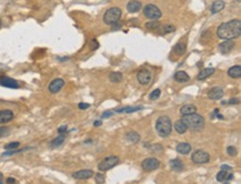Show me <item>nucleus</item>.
Instances as JSON below:
<instances>
[{
    "label": "nucleus",
    "instance_id": "6",
    "mask_svg": "<svg viewBox=\"0 0 241 184\" xmlns=\"http://www.w3.org/2000/svg\"><path fill=\"white\" fill-rule=\"evenodd\" d=\"M143 15L149 19H154L158 20L159 18H161L162 12L160 11V9L154 5H147L143 8Z\"/></svg>",
    "mask_w": 241,
    "mask_h": 184
},
{
    "label": "nucleus",
    "instance_id": "44",
    "mask_svg": "<svg viewBox=\"0 0 241 184\" xmlns=\"http://www.w3.org/2000/svg\"><path fill=\"white\" fill-rule=\"evenodd\" d=\"M102 124V121H96L95 123H93V125L95 126H99V125H101Z\"/></svg>",
    "mask_w": 241,
    "mask_h": 184
},
{
    "label": "nucleus",
    "instance_id": "25",
    "mask_svg": "<svg viewBox=\"0 0 241 184\" xmlns=\"http://www.w3.org/2000/svg\"><path fill=\"white\" fill-rule=\"evenodd\" d=\"M175 130L178 132V133L183 134V133H185V132H187L188 128H187V125H185V122H183L182 120H179V121H177L175 123Z\"/></svg>",
    "mask_w": 241,
    "mask_h": 184
},
{
    "label": "nucleus",
    "instance_id": "23",
    "mask_svg": "<svg viewBox=\"0 0 241 184\" xmlns=\"http://www.w3.org/2000/svg\"><path fill=\"white\" fill-rule=\"evenodd\" d=\"M213 73H215V69L213 68H206V69H203V70H201V71L199 72L198 79L199 80H204Z\"/></svg>",
    "mask_w": 241,
    "mask_h": 184
},
{
    "label": "nucleus",
    "instance_id": "42",
    "mask_svg": "<svg viewBox=\"0 0 241 184\" xmlns=\"http://www.w3.org/2000/svg\"><path fill=\"white\" fill-rule=\"evenodd\" d=\"M221 170H225V171H231V170H232V168H231V166H229V165H225H225L221 166Z\"/></svg>",
    "mask_w": 241,
    "mask_h": 184
},
{
    "label": "nucleus",
    "instance_id": "5",
    "mask_svg": "<svg viewBox=\"0 0 241 184\" xmlns=\"http://www.w3.org/2000/svg\"><path fill=\"white\" fill-rule=\"evenodd\" d=\"M120 159L116 155H110V156H107L103 160H101L98 164V169L99 171L101 172H105V171H108L110 169H112L114 166H116L117 164L119 163Z\"/></svg>",
    "mask_w": 241,
    "mask_h": 184
},
{
    "label": "nucleus",
    "instance_id": "39",
    "mask_svg": "<svg viewBox=\"0 0 241 184\" xmlns=\"http://www.w3.org/2000/svg\"><path fill=\"white\" fill-rule=\"evenodd\" d=\"M79 109H81V110H85V109H88L89 107H90V104H88V103H79Z\"/></svg>",
    "mask_w": 241,
    "mask_h": 184
},
{
    "label": "nucleus",
    "instance_id": "40",
    "mask_svg": "<svg viewBox=\"0 0 241 184\" xmlns=\"http://www.w3.org/2000/svg\"><path fill=\"white\" fill-rule=\"evenodd\" d=\"M114 113L111 112V111H107V112H103L102 113V119H105V118H107V116H111Z\"/></svg>",
    "mask_w": 241,
    "mask_h": 184
},
{
    "label": "nucleus",
    "instance_id": "36",
    "mask_svg": "<svg viewBox=\"0 0 241 184\" xmlns=\"http://www.w3.org/2000/svg\"><path fill=\"white\" fill-rule=\"evenodd\" d=\"M105 181H106V176L103 175L102 173H97L96 174V182L98 184H102L105 183Z\"/></svg>",
    "mask_w": 241,
    "mask_h": 184
},
{
    "label": "nucleus",
    "instance_id": "22",
    "mask_svg": "<svg viewBox=\"0 0 241 184\" xmlns=\"http://www.w3.org/2000/svg\"><path fill=\"white\" fill-rule=\"evenodd\" d=\"M187 50V45L185 42H178L177 45L173 47V52L177 55H182Z\"/></svg>",
    "mask_w": 241,
    "mask_h": 184
},
{
    "label": "nucleus",
    "instance_id": "20",
    "mask_svg": "<svg viewBox=\"0 0 241 184\" xmlns=\"http://www.w3.org/2000/svg\"><path fill=\"white\" fill-rule=\"evenodd\" d=\"M176 150L178 151L179 153H181V154H188L189 152L191 151V145L189 144V143H179V144L177 145V147H176Z\"/></svg>",
    "mask_w": 241,
    "mask_h": 184
},
{
    "label": "nucleus",
    "instance_id": "43",
    "mask_svg": "<svg viewBox=\"0 0 241 184\" xmlns=\"http://www.w3.org/2000/svg\"><path fill=\"white\" fill-rule=\"evenodd\" d=\"M7 183L8 184H15L16 183V180L12 179V177H8V179H7Z\"/></svg>",
    "mask_w": 241,
    "mask_h": 184
},
{
    "label": "nucleus",
    "instance_id": "30",
    "mask_svg": "<svg viewBox=\"0 0 241 184\" xmlns=\"http://www.w3.org/2000/svg\"><path fill=\"white\" fill-rule=\"evenodd\" d=\"M146 28L147 29H151V30H158L160 28V22L159 21H149L146 24Z\"/></svg>",
    "mask_w": 241,
    "mask_h": 184
},
{
    "label": "nucleus",
    "instance_id": "19",
    "mask_svg": "<svg viewBox=\"0 0 241 184\" xmlns=\"http://www.w3.org/2000/svg\"><path fill=\"white\" fill-rule=\"evenodd\" d=\"M228 76L232 79H238L241 77V67L240 66H233L228 70Z\"/></svg>",
    "mask_w": 241,
    "mask_h": 184
},
{
    "label": "nucleus",
    "instance_id": "3",
    "mask_svg": "<svg viewBox=\"0 0 241 184\" xmlns=\"http://www.w3.org/2000/svg\"><path fill=\"white\" fill-rule=\"evenodd\" d=\"M156 130L161 138H167L172 131V123L169 116H160L156 122Z\"/></svg>",
    "mask_w": 241,
    "mask_h": 184
},
{
    "label": "nucleus",
    "instance_id": "1",
    "mask_svg": "<svg viewBox=\"0 0 241 184\" xmlns=\"http://www.w3.org/2000/svg\"><path fill=\"white\" fill-rule=\"evenodd\" d=\"M241 33V21L239 19H233L228 22L220 24L218 27L217 34L220 39L232 40L239 37Z\"/></svg>",
    "mask_w": 241,
    "mask_h": 184
},
{
    "label": "nucleus",
    "instance_id": "4",
    "mask_svg": "<svg viewBox=\"0 0 241 184\" xmlns=\"http://www.w3.org/2000/svg\"><path fill=\"white\" fill-rule=\"evenodd\" d=\"M122 11L118 7H112V8L108 9L103 15V21L105 24H109V26H114V24H117L119 19L121 18Z\"/></svg>",
    "mask_w": 241,
    "mask_h": 184
},
{
    "label": "nucleus",
    "instance_id": "16",
    "mask_svg": "<svg viewBox=\"0 0 241 184\" xmlns=\"http://www.w3.org/2000/svg\"><path fill=\"white\" fill-rule=\"evenodd\" d=\"M141 7H142V5H141L140 1H138V0H131L127 5V10L130 13H136L140 10Z\"/></svg>",
    "mask_w": 241,
    "mask_h": 184
},
{
    "label": "nucleus",
    "instance_id": "29",
    "mask_svg": "<svg viewBox=\"0 0 241 184\" xmlns=\"http://www.w3.org/2000/svg\"><path fill=\"white\" fill-rule=\"evenodd\" d=\"M109 80L112 82V83H118L122 80V73L120 72H112L109 76Z\"/></svg>",
    "mask_w": 241,
    "mask_h": 184
},
{
    "label": "nucleus",
    "instance_id": "34",
    "mask_svg": "<svg viewBox=\"0 0 241 184\" xmlns=\"http://www.w3.org/2000/svg\"><path fill=\"white\" fill-rule=\"evenodd\" d=\"M160 94H161L160 89H156V90H154V91L151 92L150 95H149V98H150V100H157V99L160 97Z\"/></svg>",
    "mask_w": 241,
    "mask_h": 184
},
{
    "label": "nucleus",
    "instance_id": "38",
    "mask_svg": "<svg viewBox=\"0 0 241 184\" xmlns=\"http://www.w3.org/2000/svg\"><path fill=\"white\" fill-rule=\"evenodd\" d=\"M67 130H68V126H67V125H61L60 128L58 129V133L65 134L67 132Z\"/></svg>",
    "mask_w": 241,
    "mask_h": 184
},
{
    "label": "nucleus",
    "instance_id": "31",
    "mask_svg": "<svg viewBox=\"0 0 241 184\" xmlns=\"http://www.w3.org/2000/svg\"><path fill=\"white\" fill-rule=\"evenodd\" d=\"M228 173H229V172H227L225 170H221L220 172H218V174H217V181H219V182L225 181L227 176H228Z\"/></svg>",
    "mask_w": 241,
    "mask_h": 184
},
{
    "label": "nucleus",
    "instance_id": "24",
    "mask_svg": "<svg viewBox=\"0 0 241 184\" xmlns=\"http://www.w3.org/2000/svg\"><path fill=\"white\" fill-rule=\"evenodd\" d=\"M65 140H66V135L65 134H60L59 137H57V138H55V139L52 140L50 142V147H60L62 143L65 142Z\"/></svg>",
    "mask_w": 241,
    "mask_h": 184
},
{
    "label": "nucleus",
    "instance_id": "35",
    "mask_svg": "<svg viewBox=\"0 0 241 184\" xmlns=\"http://www.w3.org/2000/svg\"><path fill=\"white\" fill-rule=\"evenodd\" d=\"M19 145H20L19 142H11V143H8V144H6L5 149L6 150H16V149L19 147Z\"/></svg>",
    "mask_w": 241,
    "mask_h": 184
},
{
    "label": "nucleus",
    "instance_id": "13",
    "mask_svg": "<svg viewBox=\"0 0 241 184\" xmlns=\"http://www.w3.org/2000/svg\"><path fill=\"white\" fill-rule=\"evenodd\" d=\"M223 94H225V92L220 87H215L208 91V97L211 100H219L223 97Z\"/></svg>",
    "mask_w": 241,
    "mask_h": 184
},
{
    "label": "nucleus",
    "instance_id": "12",
    "mask_svg": "<svg viewBox=\"0 0 241 184\" xmlns=\"http://www.w3.org/2000/svg\"><path fill=\"white\" fill-rule=\"evenodd\" d=\"M93 175V171L92 170H88V169H85V170H79V171L74 172L72 174L74 179L77 180H87V179H90L91 176Z\"/></svg>",
    "mask_w": 241,
    "mask_h": 184
},
{
    "label": "nucleus",
    "instance_id": "41",
    "mask_svg": "<svg viewBox=\"0 0 241 184\" xmlns=\"http://www.w3.org/2000/svg\"><path fill=\"white\" fill-rule=\"evenodd\" d=\"M229 104H238L239 103V99H230V100L228 101Z\"/></svg>",
    "mask_w": 241,
    "mask_h": 184
},
{
    "label": "nucleus",
    "instance_id": "10",
    "mask_svg": "<svg viewBox=\"0 0 241 184\" xmlns=\"http://www.w3.org/2000/svg\"><path fill=\"white\" fill-rule=\"evenodd\" d=\"M65 85V80L60 79V78H57V79L52 80V81L49 83V87H48V90L50 93L55 94V93H58Z\"/></svg>",
    "mask_w": 241,
    "mask_h": 184
},
{
    "label": "nucleus",
    "instance_id": "21",
    "mask_svg": "<svg viewBox=\"0 0 241 184\" xmlns=\"http://www.w3.org/2000/svg\"><path fill=\"white\" fill-rule=\"evenodd\" d=\"M225 3L223 2L222 0H217V1H215V2L212 3V6H211V12H212V13H218V12H220V11H221L223 8H225Z\"/></svg>",
    "mask_w": 241,
    "mask_h": 184
},
{
    "label": "nucleus",
    "instance_id": "7",
    "mask_svg": "<svg viewBox=\"0 0 241 184\" xmlns=\"http://www.w3.org/2000/svg\"><path fill=\"white\" fill-rule=\"evenodd\" d=\"M191 160L196 164H203V163H207V162H209L210 155L202 150H197L192 154V156H191Z\"/></svg>",
    "mask_w": 241,
    "mask_h": 184
},
{
    "label": "nucleus",
    "instance_id": "14",
    "mask_svg": "<svg viewBox=\"0 0 241 184\" xmlns=\"http://www.w3.org/2000/svg\"><path fill=\"white\" fill-rule=\"evenodd\" d=\"M15 118V114L11 110H1L0 111V124H5L10 122Z\"/></svg>",
    "mask_w": 241,
    "mask_h": 184
},
{
    "label": "nucleus",
    "instance_id": "8",
    "mask_svg": "<svg viewBox=\"0 0 241 184\" xmlns=\"http://www.w3.org/2000/svg\"><path fill=\"white\" fill-rule=\"evenodd\" d=\"M141 166L145 171L149 172V171H154L156 169H158L160 166V161L156 158H148L146 160L142 161Z\"/></svg>",
    "mask_w": 241,
    "mask_h": 184
},
{
    "label": "nucleus",
    "instance_id": "9",
    "mask_svg": "<svg viewBox=\"0 0 241 184\" xmlns=\"http://www.w3.org/2000/svg\"><path fill=\"white\" fill-rule=\"evenodd\" d=\"M137 79L140 84H142V85H148V84L151 82V80H152V74H151V72L149 71V70H147V69H141L137 74Z\"/></svg>",
    "mask_w": 241,
    "mask_h": 184
},
{
    "label": "nucleus",
    "instance_id": "2",
    "mask_svg": "<svg viewBox=\"0 0 241 184\" xmlns=\"http://www.w3.org/2000/svg\"><path fill=\"white\" fill-rule=\"evenodd\" d=\"M182 121L187 125V128L192 131H200L204 126V119L200 114L192 113L189 116H183Z\"/></svg>",
    "mask_w": 241,
    "mask_h": 184
},
{
    "label": "nucleus",
    "instance_id": "33",
    "mask_svg": "<svg viewBox=\"0 0 241 184\" xmlns=\"http://www.w3.org/2000/svg\"><path fill=\"white\" fill-rule=\"evenodd\" d=\"M10 133V129L7 126H0V138H6L8 137Z\"/></svg>",
    "mask_w": 241,
    "mask_h": 184
},
{
    "label": "nucleus",
    "instance_id": "27",
    "mask_svg": "<svg viewBox=\"0 0 241 184\" xmlns=\"http://www.w3.org/2000/svg\"><path fill=\"white\" fill-rule=\"evenodd\" d=\"M126 137H127L128 141H130V142H132V143L138 142V141L140 140V135H139V134H138L137 132H135V131L128 132V133L126 134Z\"/></svg>",
    "mask_w": 241,
    "mask_h": 184
},
{
    "label": "nucleus",
    "instance_id": "15",
    "mask_svg": "<svg viewBox=\"0 0 241 184\" xmlns=\"http://www.w3.org/2000/svg\"><path fill=\"white\" fill-rule=\"evenodd\" d=\"M233 47H234V42L232 40H225L222 43L219 45V51L223 55H225V53L230 52L233 49Z\"/></svg>",
    "mask_w": 241,
    "mask_h": 184
},
{
    "label": "nucleus",
    "instance_id": "28",
    "mask_svg": "<svg viewBox=\"0 0 241 184\" xmlns=\"http://www.w3.org/2000/svg\"><path fill=\"white\" fill-rule=\"evenodd\" d=\"M143 109L142 107H127V108H121L116 110V112L119 113H131V112H136V111H139Z\"/></svg>",
    "mask_w": 241,
    "mask_h": 184
},
{
    "label": "nucleus",
    "instance_id": "32",
    "mask_svg": "<svg viewBox=\"0 0 241 184\" xmlns=\"http://www.w3.org/2000/svg\"><path fill=\"white\" fill-rule=\"evenodd\" d=\"M161 33L162 34H167V33H171V32L175 31V27L171 26V24H166L161 28Z\"/></svg>",
    "mask_w": 241,
    "mask_h": 184
},
{
    "label": "nucleus",
    "instance_id": "18",
    "mask_svg": "<svg viewBox=\"0 0 241 184\" xmlns=\"http://www.w3.org/2000/svg\"><path fill=\"white\" fill-rule=\"evenodd\" d=\"M170 166L176 172H181L183 170V168H185L183 162L181 160H179V159H173V160L170 161Z\"/></svg>",
    "mask_w": 241,
    "mask_h": 184
},
{
    "label": "nucleus",
    "instance_id": "17",
    "mask_svg": "<svg viewBox=\"0 0 241 184\" xmlns=\"http://www.w3.org/2000/svg\"><path fill=\"white\" fill-rule=\"evenodd\" d=\"M197 112V108L196 105L194 104H185L180 108V113L182 116H189V114H192V113Z\"/></svg>",
    "mask_w": 241,
    "mask_h": 184
},
{
    "label": "nucleus",
    "instance_id": "37",
    "mask_svg": "<svg viewBox=\"0 0 241 184\" xmlns=\"http://www.w3.org/2000/svg\"><path fill=\"white\" fill-rule=\"evenodd\" d=\"M227 152L231 156H234V155H237V149L234 147H232V145H230V147H227Z\"/></svg>",
    "mask_w": 241,
    "mask_h": 184
},
{
    "label": "nucleus",
    "instance_id": "11",
    "mask_svg": "<svg viewBox=\"0 0 241 184\" xmlns=\"http://www.w3.org/2000/svg\"><path fill=\"white\" fill-rule=\"evenodd\" d=\"M0 85L6 88H10V89H18L19 83L17 80L9 78V77H1L0 78Z\"/></svg>",
    "mask_w": 241,
    "mask_h": 184
},
{
    "label": "nucleus",
    "instance_id": "45",
    "mask_svg": "<svg viewBox=\"0 0 241 184\" xmlns=\"http://www.w3.org/2000/svg\"><path fill=\"white\" fill-rule=\"evenodd\" d=\"M0 184H3V182H2V174L0 173Z\"/></svg>",
    "mask_w": 241,
    "mask_h": 184
},
{
    "label": "nucleus",
    "instance_id": "26",
    "mask_svg": "<svg viewBox=\"0 0 241 184\" xmlns=\"http://www.w3.org/2000/svg\"><path fill=\"white\" fill-rule=\"evenodd\" d=\"M175 80L178 82H187L189 81V76L185 71H178L175 74Z\"/></svg>",
    "mask_w": 241,
    "mask_h": 184
}]
</instances>
